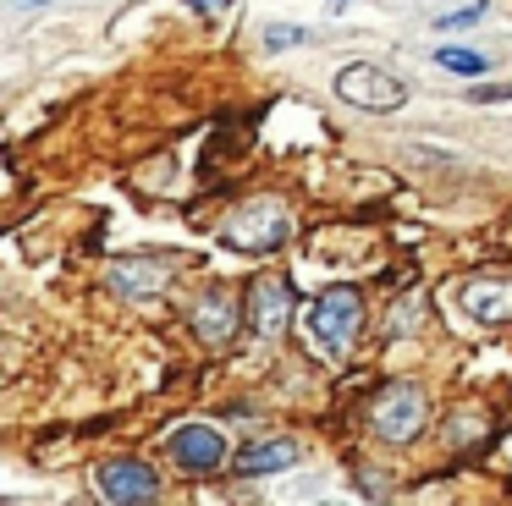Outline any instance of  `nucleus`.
<instances>
[{"mask_svg":"<svg viewBox=\"0 0 512 506\" xmlns=\"http://www.w3.org/2000/svg\"><path fill=\"white\" fill-rule=\"evenodd\" d=\"M358 330H364V297H358V286H325L309 303V336L320 341L331 358H342V352L353 347Z\"/></svg>","mask_w":512,"mask_h":506,"instance_id":"f257e3e1","label":"nucleus"},{"mask_svg":"<svg viewBox=\"0 0 512 506\" xmlns=\"http://www.w3.org/2000/svg\"><path fill=\"white\" fill-rule=\"evenodd\" d=\"M336 94H342L347 105H358V110H375V116L408 105V83H402V77H391L386 66H375V61L342 66V72H336Z\"/></svg>","mask_w":512,"mask_h":506,"instance_id":"f03ea898","label":"nucleus"},{"mask_svg":"<svg viewBox=\"0 0 512 506\" xmlns=\"http://www.w3.org/2000/svg\"><path fill=\"white\" fill-rule=\"evenodd\" d=\"M287 237H292V220H287V209H281L276 198H259V204L237 209V215L226 220V242L243 248V253H270Z\"/></svg>","mask_w":512,"mask_h":506,"instance_id":"7ed1b4c3","label":"nucleus"},{"mask_svg":"<svg viewBox=\"0 0 512 506\" xmlns=\"http://www.w3.org/2000/svg\"><path fill=\"white\" fill-rule=\"evenodd\" d=\"M424 413H430V402H424L419 385H391V391L375 396V407H369V424H375L380 440H419L424 429Z\"/></svg>","mask_w":512,"mask_h":506,"instance_id":"20e7f679","label":"nucleus"},{"mask_svg":"<svg viewBox=\"0 0 512 506\" xmlns=\"http://www.w3.org/2000/svg\"><path fill=\"white\" fill-rule=\"evenodd\" d=\"M100 495L111 506H149L160 495V473L138 457H116L100 468Z\"/></svg>","mask_w":512,"mask_h":506,"instance_id":"39448f33","label":"nucleus"},{"mask_svg":"<svg viewBox=\"0 0 512 506\" xmlns=\"http://www.w3.org/2000/svg\"><path fill=\"white\" fill-rule=\"evenodd\" d=\"M248 325L265 341H276L292 325V286L281 275H254V286H248Z\"/></svg>","mask_w":512,"mask_h":506,"instance_id":"423d86ee","label":"nucleus"},{"mask_svg":"<svg viewBox=\"0 0 512 506\" xmlns=\"http://www.w3.org/2000/svg\"><path fill=\"white\" fill-rule=\"evenodd\" d=\"M166 451L177 457V468L210 473V468H221V462H226V435L215 424H177L166 435Z\"/></svg>","mask_w":512,"mask_h":506,"instance_id":"0eeeda50","label":"nucleus"},{"mask_svg":"<svg viewBox=\"0 0 512 506\" xmlns=\"http://www.w3.org/2000/svg\"><path fill=\"white\" fill-rule=\"evenodd\" d=\"M463 308L479 325H507L512 319V281H501V275H474V281L463 286Z\"/></svg>","mask_w":512,"mask_h":506,"instance_id":"6e6552de","label":"nucleus"},{"mask_svg":"<svg viewBox=\"0 0 512 506\" xmlns=\"http://www.w3.org/2000/svg\"><path fill=\"white\" fill-rule=\"evenodd\" d=\"M292 462H298V440L276 435V440H248L232 457V468H237V479H259V473H281Z\"/></svg>","mask_w":512,"mask_h":506,"instance_id":"1a4fd4ad","label":"nucleus"},{"mask_svg":"<svg viewBox=\"0 0 512 506\" xmlns=\"http://www.w3.org/2000/svg\"><path fill=\"white\" fill-rule=\"evenodd\" d=\"M193 336H199L204 347H226V341L237 336V303L232 297H204V303L193 308Z\"/></svg>","mask_w":512,"mask_h":506,"instance_id":"9d476101","label":"nucleus"},{"mask_svg":"<svg viewBox=\"0 0 512 506\" xmlns=\"http://www.w3.org/2000/svg\"><path fill=\"white\" fill-rule=\"evenodd\" d=\"M166 264L160 259H127V264H116L111 270V286L116 292H133V297H149V292H160L166 286Z\"/></svg>","mask_w":512,"mask_h":506,"instance_id":"9b49d317","label":"nucleus"},{"mask_svg":"<svg viewBox=\"0 0 512 506\" xmlns=\"http://www.w3.org/2000/svg\"><path fill=\"white\" fill-rule=\"evenodd\" d=\"M435 66L463 72V77H479V72H485V55H479V50H457V44H435Z\"/></svg>","mask_w":512,"mask_h":506,"instance_id":"f8f14e48","label":"nucleus"},{"mask_svg":"<svg viewBox=\"0 0 512 506\" xmlns=\"http://www.w3.org/2000/svg\"><path fill=\"white\" fill-rule=\"evenodd\" d=\"M292 44H303V28H292V22H270L265 28V50H292Z\"/></svg>","mask_w":512,"mask_h":506,"instance_id":"ddd939ff","label":"nucleus"},{"mask_svg":"<svg viewBox=\"0 0 512 506\" xmlns=\"http://www.w3.org/2000/svg\"><path fill=\"white\" fill-rule=\"evenodd\" d=\"M479 17H485V0H474V6H463V11H441L435 28H468V22H479Z\"/></svg>","mask_w":512,"mask_h":506,"instance_id":"4468645a","label":"nucleus"},{"mask_svg":"<svg viewBox=\"0 0 512 506\" xmlns=\"http://www.w3.org/2000/svg\"><path fill=\"white\" fill-rule=\"evenodd\" d=\"M193 11H199V17H221L226 6H232V0H188Z\"/></svg>","mask_w":512,"mask_h":506,"instance_id":"2eb2a0df","label":"nucleus"},{"mask_svg":"<svg viewBox=\"0 0 512 506\" xmlns=\"http://www.w3.org/2000/svg\"><path fill=\"white\" fill-rule=\"evenodd\" d=\"M474 99H512V83L507 88H474Z\"/></svg>","mask_w":512,"mask_h":506,"instance_id":"dca6fc26","label":"nucleus"},{"mask_svg":"<svg viewBox=\"0 0 512 506\" xmlns=\"http://www.w3.org/2000/svg\"><path fill=\"white\" fill-rule=\"evenodd\" d=\"M17 6H39V0H17Z\"/></svg>","mask_w":512,"mask_h":506,"instance_id":"f3484780","label":"nucleus"}]
</instances>
